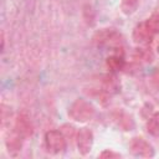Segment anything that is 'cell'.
I'll use <instances>...</instances> for the list:
<instances>
[{"mask_svg": "<svg viewBox=\"0 0 159 159\" xmlns=\"http://www.w3.org/2000/svg\"><path fill=\"white\" fill-rule=\"evenodd\" d=\"M130 152L137 155V157H143V158H152L154 155V149L149 142H147L142 137H134L132 138L129 143Z\"/></svg>", "mask_w": 159, "mask_h": 159, "instance_id": "3957f363", "label": "cell"}, {"mask_svg": "<svg viewBox=\"0 0 159 159\" xmlns=\"http://www.w3.org/2000/svg\"><path fill=\"white\" fill-rule=\"evenodd\" d=\"M98 157L99 158H120V154L116 153V152H112V150H104Z\"/></svg>", "mask_w": 159, "mask_h": 159, "instance_id": "e0dca14e", "label": "cell"}, {"mask_svg": "<svg viewBox=\"0 0 159 159\" xmlns=\"http://www.w3.org/2000/svg\"><path fill=\"white\" fill-rule=\"evenodd\" d=\"M150 81H152L153 86L159 89V68H155L153 71V73L150 75Z\"/></svg>", "mask_w": 159, "mask_h": 159, "instance_id": "2e32d148", "label": "cell"}, {"mask_svg": "<svg viewBox=\"0 0 159 159\" xmlns=\"http://www.w3.org/2000/svg\"><path fill=\"white\" fill-rule=\"evenodd\" d=\"M157 51H158V53H159V42H158V45H157Z\"/></svg>", "mask_w": 159, "mask_h": 159, "instance_id": "ac0fdd59", "label": "cell"}, {"mask_svg": "<svg viewBox=\"0 0 159 159\" xmlns=\"http://www.w3.org/2000/svg\"><path fill=\"white\" fill-rule=\"evenodd\" d=\"M5 144L7 148L9 153H15V152H20L21 147H22V137L14 129L11 133H9L5 138Z\"/></svg>", "mask_w": 159, "mask_h": 159, "instance_id": "ba28073f", "label": "cell"}, {"mask_svg": "<svg viewBox=\"0 0 159 159\" xmlns=\"http://www.w3.org/2000/svg\"><path fill=\"white\" fill-rule=\"evenodd\" d=\"M96 114V109L92 103L83 98L76 99L68 108V117L75 122L86 123L89 122Z\"/></svg>", "mask_w": 159, "mask_h": 159, "instance_id": "6da1fadb", "label": "cell"}, {"mask_svg": "<svg viewBox=\"0 0 159 159\" xmlns=\"http://www.w3.org/2000/svg\"><path fill=\"white\" fill-rule=\"evenodd\" d=\"M103 92L108 94H114L118 93L120 89V83L114 76H106L103 80Z\"/></svg>", "mask_w": 159, "mask_h": 159, "instance_id": "30bf717a", "label": "cell"}, {"mask_svg": "<svg viewBox=\"0 0 159 159\" xmlns=\"http://www.w3.org/2000/svg\"><path fill=\"white\" fill-rule=\"evenodd\" d=\"M76 143L78 152L82 155H87L93 145V133L88 128H81L76 134Z\"/></svg>", "mask_w": 159, "mask_h": 159, "instance_id": "277c9868", "label": "cell"}, {"mask_svg": "<svg viewBox=\"0 0 159 159\" xmlns=\"http://www.w3.org/2000/svg\"><path fill=\"white\" fill-rule=\"evenodd\" d=\"M106 63H107V67H108L111 71H113V72L122 71V70L124 68V66H125V61H124L123 57L119 56V55H112V56H109V57L107 58Z\"/></svg>", "mask_w": 159, "mask_h": 159, "instance_id": "7c38bea8", "label": "cell"}, {"mask_svg": "<svg viewBox=\"0 0 159 159\" xmlns=\"http://www.w3.org/2000/svg\"><path fill=\"white\" fill-rule=\"evenodd\" d=\"M145 22L154 35L159 34V14H153L148 20H145Z\"/></svg>", "mask_w": 159, "mask_h": 159, "instance_id": "9a60e30c", "label": "cell"}, {"mask_svg": "<svg viewBox=\"0 0 159 159\" xmlns=\"http://www.w3.org/2000/svg\"><path fill=\"white\" fill-rule=\"evenodd\" d=\"M45 147L51 154L62 153L66 147V137L61 130H48L45 134Z\"/></svg>", "mask_w": 159, "mask_h": 159, "instance_id": "7a4b0ae2", "label": "cell"}, {"mask_svg": "<svg viewBox=\"0 0 159 159\" xmlns=\"http://www.w3.org/2000/svg\"><path fill=\"white\" fill-rule=\"evenodd\" d=\"M133 58L138 62H144V63H148V62H152L154 60V55L153 52L149 50V48H135L134 52H133Z\"/></svg>", "mask_w": 159, "mask_h": 159, "instance_id": "8fae6325", "label": "cell"}, {"mask_svg": "<svg viewBox=\"0 0 159 159\" xmlns=\"http://www.w3.org/2000/svg\"><path fill=\"white\" fill-rule=\"evenodd\" d=\"M120 35L114 29H101L93 35V42L97 45H114L120 40Z\"/></svg>", "mask_w": 159, "mask_h": 159, "instance_id": "5b68a950", "label": "cell"}, {"mask_svg": "<svg viewBox=\"0 0 159 159\" xmlns=\"http://www.w3.org/2000/svg\"><path fill=\"white\" fill-rule=\"evenodd\" d=\"M14 129L22 137V138H29L34 134V125L31 120L29 119L27 116L25 114H19L15 119V127Z\"/></svg>", "mask_w": 159, "mask_h": 159, "instance_id": "52a82bcc", "label": "cell"}, {"mask_svg": "<svg viewBox=\"0 0 159 159\" xmlns=\"http://www.w3.org/2000/svg\"><path fill=\"white\" fill-rule=\"evenodd\" d=\"M153 36H154V34L152 32V30L149 29V26L147 25L145 21L138 24V25L134 27L133 34H132L133 41H134L137 45H148L149 42H152Z\"/></svg>", "mask_w": 159, "mask_h": 159, "instance_id": "8992f818", "label": "cell"}, {"mask_svg": "<svg viewBox=\"0 0 159 159\" xmlns=\"http://www.w3.org/2000/svg\"><path fill=\"white\" fill-rule=\"evenodd\" d=\"M113 119L123 130H132L134 128L133 118L123 111H116L113 113Z\"/></svg>", "mask_w": 159, "mask_h": 159, "instance_id": "9c48e42d", "label": "cell"}, {"mask_svg": "<svg viewBox=\"0 0 159 159\" xmlns=\"http://www.w3.org/2000/svg\"><path fill=\"white\" fill-rule=\"evenodd\" d=\"M147 132L153 137H159V112L153 113L147 122Z\"/></svg>", "mask_w": 159, "mask_h": 159, "instance_id": "4fadbf2b", "label": "cell"}, {"mask_svg": "<svg viewBox=\"0 0 159 159\" xmlns=\"http://www.w3.org/2000/svg\"><path fill=\"white\" fill-rule=\"evenodd\" d=\"M138 6H139V0H122L120 1V10L124 15L134 14Z\"/></svg>", "mask_w": 159, "mask_h": 159, "instance_id": "5bb4252c", "label": "cell"}]
</instances>
